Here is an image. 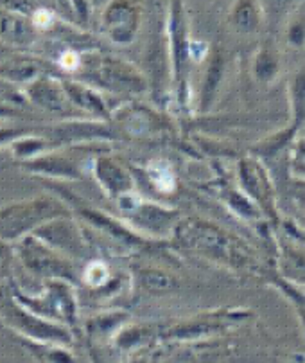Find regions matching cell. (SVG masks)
Instances as JSON below:
<instances>
[{"label":"cell","mask_w":305,"mask_h":363,"mask_svg":"<svg viewBox=\"0 0 305 363\" xmlns=\"http://www.w3.org/2000/svg\"><path fill=\"white\" fill-rule=\"evenodd\" d=\"M119 211L126 216L124 223L144 238H163L173 236L174 227L182 220L178 211L167 209L153 201L140 200L137 194L126 193L117 200Z\"/></svg>","instance_id":"7"},{"label":"cell","mask_w":305,"mask_h":363,"mask_svg":"<svg viewBox=\"0 0 305 363\" xmlns=\"http://www.w3.org/2000/svg\"><path fill=\"white\" fill-rule=\"evenodd\" d=\"M259 2L260 6H263L264 16H266L271 23H277L280 22L287 13L293 11L300 0H259Z\"/></svg>","instance_id":"29"},{"label":"cell","mask_w":305,"mask_h":363,"mask_svg":"<svg viewBox=\"0 0 305 363\" xmlns=\"http://www.w3.org/2000/svg\"><path fill=\"white\" fill-rule=\"evenodd\" d=\"M173 238L176 245L200 255L232 267H244L251 261L250 252L230 234L210 221L200 218H185L174 227Z\"/></svg>","instance_id":"1"},{"label":"cell","mask_w":305,"mask_h":363,"mask_svg":"<svg viewBox=\"0 0 305 363\" xmlns=\"http://www.w3.org/2000/svg\"><path fill=\"white\" fill-rule=\"evenodd\" d=\"M263 20L264 11L259 0H237L230 11V26L243 35L259 31Z\"/></svg>","instance_id":"20"},{"label":"cell","mask_w":305,"mask_h":363,"mask_svg":"<svg viewBox=\"0 0 305 363\" xmlns=\"http://www.w3.org/2000/svg\"><path fill=\"white\" fill-rule=\"evenodd\" d=\"M280 69V58H278L277 50L271 47H263L257 52L255 62H253V70H255V77L259 82H271L278 74Z\"/></svg>","instance_id":"25"},{"label":"cell","mask_w":305,"mask_h":363,"mask_svg":"<svg viewBox=\"0 0 305 363\" xmlns=\"http://www.w3.org/2000/svg\"><path fill=\"white\" fill-rule=\"evenodd\" d=\"M0 322L18 333L23 340H31L35 344H56L67 347L74 340L70 328L47 320L25 308L15 297L9 281L0 282Z\"/></svg>","instance_id":"3"},{"label":"cell","mask_w":305,"mask_h":363,"mask_svg":"<svg viewBox=\"0 0 305 363\" xmlns=\"http://www.w3.org/2000/svg\"><path fill=\"white\" fill-rule=\"evenodd\" d=\"M23 135H25V130H23V128L2 126V128H0V144L15 143V140L22 139Z\"/></svg>","instance_id":"38"},{"label":"cell","mask_w":305,"mask_h":363,"mask_svg":"<svg viewBox=\"0 0 305 363\" xmlns=\"http://www.w3.org/2000/svg\"><path fill=\"white\" fill-rule=\"evenodd\" d=\"M294 166L298 169L305 171V140L297 143V151H294Z\"/></svg>","instance_id":"41"},{"label":"cell","mask_w":305,"mask_h":363,"mask_svg":"<svg viewBox=\"0 0 305 363\" xmlns=\"http://www.w3.org/2000/svg\"><path fill=\"white\" fill-rule=\"evenodd\" d=\"M11 254H13V245L0 238V274L8 268Z\"/></svg>","instance_id":"39"},{"label":"cell","mask_w":305,"mask_h":363,"mask_svg":"<svg viewBox=\"0 0 305 363\" xmlns=\"http://www.w3.org/2000/svg\"><path fill=\"white\" fill-rule=\"evenodd\" d=\"M23 167L40 177L56 178V180H81L83 173L72 159L59 153H47L29 159L23 162Z\"/></svg>","instance_id":"16"},{"label":"cell","mask_w":305,"mask_h":363,"mask_svg":"<svg viewBox=\"0 0 305 363\" xmlns=\"http://www.w3.org/2000/svg\"><path fill=\"white\" fill-rule=\"evenodd\" d=\"M79 70L83 72V79L112 94L130 96V94H142L147 89L146 77L137 67L113 56L96 55L81 58Z\"/></svg>","instance_id":"5"},{"label":"cell","mask_w":305,"mask_h":363,"mask_svg":"<svg viewBox=\"0 0 305 363\" xmlns=\"http://www.w3.org/2000/svg\"><path fill=\"white\" fill-rule=\"evenodd\" d=\"M135 282L149 294H167L178 288V279L167 270L156 267H142L135 270Z\"/></svg>","instance_id":"21"},{"label":"cell","mask_w":305,"mask_h":363,"mask_svg":"<svg viewBox=\"0 0 305 363\" xmlns=\"http://www.w3.org/2000/svg\"><path fill=\"white\" fill-rule=\"evenodd\" d=\"M223 56H221L219 50H214L212 55H210L205 79H203V85H201V110H207L210 106V103H212L214 94H216L221 77H223Z\"/></svg>","instance_id":"22"},{"label":"cell","mask_w":305,"mask_h":363,"mask_svg":"<svg viewBox=\"0 0 305 363\" xmlns=\"http://www.w3.org/2000/svg\"><path fill=\"white\" fill-rule=\"evenodd\" d=\"M23 94L33 105L49 113L69 117L76 110L67 97L62 79H56V77L47 76V74H36L33 79H29Z\"/></svg>","instance_id":"12"},{"label":"cell","mask_w":305,"mask_h":363,"mask_svg":"<svg viewBox=\"0 0 305 363\" xmlns=\"http://www.w3.org/2000/svg\"><path fill=\"white\" fill-rule=\"evenodd\" d=\"M54 4H56V9H58L59 15L65 16V18H69L70 22H76V16H74L70 0H54Z\"/></svg>","instance_id":"40"},{"label":"cell","mask_w":305,"mask_h":363,"mask_svg":"<svg viewBox=\"0 0 305 363\" xmlns=\"http://www.w3.org/2000/svg\"><path fill=\"white\" fill-rule=\"evenodd\" d=\"M0 103L11 106H23L28 103V97L20 90V86L8 77L0 76Z\"/></svg>","instance_id":"31"},{"label":"cell","mask_w":305,"mask_h":363,"mask_svg":"<svg viewBox=\"0 0 305 363\" xmlns=\"http://www.w3.org/2000/svg\"><path fill=\"white\" fill-rule=\"evenodd\" d=\"M147 338V331L142 328H135V325H122L113 336L115 345L120 351H130V349L142 345L144 340Z\"/></svg>","instance_id":"28"},{"label":"cell","mask_w":305,"mask_h":363,"mask_svg":"<svg viewBox=\"0 0 305 363\" xmlns=\"http://www.w3.org/2000/svg\"><path fill=\"white\" fill-rule=\"evenodd\" d=\"M287 42L294 47L305 43V15H298L287 28Z\"/></svg>","instance_id":"35"},{"label":"cell","mask_w":305,"mask_h":363,"mask_svg":"<svg viewBox=\"0 0 305 363\" xmlns=\"http://www.w3.org/2000/svg\"><path fill=\"white\" fill-rule=\"evenodd\" d=\"M56 193L62 200L67 201L72 213L79 214L85 221H88L92 227H96L97 230L105 232L106 236L112 241H117L122 248H128V250H139V248L147 247V238L137 234L133 228H130L124 221L115 220V218L108 216V214L100 213L99 209H93L88 203L81 201L79 198H76V194H72L70 191L62 189V187H56Z\"/></svg>","instance_id":"9"},{"label":"cell","mask_w":305,"mask_h":363,"mask_svg":"<svg viewBox=\"0 0 305 363\" xmlns=\"http://www.w3.org/2000/svg\"><path fill=\"white\" fill-rule=\"evenodd\" d=\"M228 201H230V207H232L237 214H241V216L250 218V220L251 218L259 216V213H257V207L251 203V200L246 196V194L230 191V193H228Z\"/></svg>","instance_id":"32"},{"label":"cell","mask_w":305,"mask_h":363,"mask_svg":"<svg viewBox=\"0 0 305 363\" xmlns=\"http://www.w3.org/2000/svg\"><path fill=\"white\" fill-rule=\"evenodd\" d=\"M11 56H13V49H11V47H8V45H6V43L0 42V62L6 63L9 58H11Z\"/></svg>","instance_id":"42"},{"label":"cell","mask_w":305,"mask_h":363,"mask_svg":"<svg viewBox=\"0 0 305 363\" xmlns=\"http://www.w3.org/2000/svg\"><path fill=\"white\" fill-rule=\"evenodd\" d=\"M103 31L117 45H128L137 38L142 23V9L137 0H110L100 16Z\"/></svg>","instance_id":"11"},{"label":"cell","mask_w":305,"mask_h":363,"mask_svg":"<svg viewBox=\"0 0 305 363\" xmlns=\"http://www.w3.org/2000/svg\"><path fill=\"white\" fill-rule=\"evenodd\" d=\"M11 146L16 157L22 160L35 159L45 151V143L38 137H22V139L11 143Z\"/></svg>","instance_id":"30"},{"label":"cell","mask_w":305,"mask_h":363,"mask_svg":"<svg viewBox=\"0 0 305 363\" xmlns=\"http://www.w3.org/2000/svg\"><path fill=\"white\" fill-rule=\"evenodd\" d=\"M36 0H0V9L9 13H18L23 16H31L38 9Z\"/></svg>","instance_id":"33"},{"label":"cell","mask_w":305,"mask_h":363,"mask_svg":"<svg viewBox=\"0 0 305 363\" xmlns=\"http://www.w3.org/2000/svg\"><path fill=\"white\" fill-rule=\"evenodd\" d=\"M239 178L246 196L253 198L257 205L273 214V187L263 166L251 159L243 160L239 166Z\"/></svg>","instance_id":"14"},{"label":"cell","mask_w":305,"mask_h":363,"mask_svg":"<svg viewBox=\"0 0 305 363\" xmlns=\"http://www.w3.org/2000/svg\"><path fill=\"white\" fill-rule=\"evenodd\" d=\"M81 281L92 290H100V288L110 286L113 279L108 264L99 261V259H93L85 267V272L81 274Z\"/></svg>","instance_id":"26"},{"label":"cell","mask_w":305,"mask_h":363,"mask_svg":"<svg viewBox=\"0 0 305 363\" xmlns=\"http://www.w3.org/2000/svg\"><path fill=\"white\" fill-rule=\"evenodd\" d=\"M100 2H103V0H92V4H93V6H99Z\"/></svg>","instance_id":"45"},{"label":"cell","mask_w":305,"mask_h":363,"mask_svg":"<svg viewBox=\"0 0 305 363\" xmlns=\"http://www.w3.org/2000/svg\"><path fill=\"white\" fill-rule=\"evenodd\" d=\"M62 85L74 108L90 113L97 119H110V110L99 90L76 79H62Z\"/></svg>","instance_id":"17"},{"label":"cell","mask_w":305,"mask_h":363,"mask_svg":"<svg viewBox=\"0 0 305 363\" xmlns=\"http://www.w3.org/2000/svg\"><path fill=\"white\" fill-rule=\"evenodd\" d=\"M9 284H11L15 297L25 308L31 309L33 313L40 315V317L47 318V320L58 322V324L67 325V328L76 324V318H78V298H76L74 284L62 281L47 282L45 290L40 295L25 294L13 281H9Z\"/></svg>","instance_id":"8"},{"label":"cell","mask_w":305,"mask_h":363,"mask_svg":"<svg viewBox=\"0 0 305 363\" xmlns=\"http://www.w3.org/2000/svg\"><path fill=\"white\" fill-rule=\"evenodd\" d=\"M291 105H293V123H291L289 130L286 133L278 137L277 140L270 144V151H277L278 147H282L284 144L294 139L297 132L304 126L305 123V65L298 70L291 79Z\"/></svg>","instance_id":"19"},{"label":"cell","mask_w":305,"mask_h":363,"mask_svg":"<svg viewBox=\"0 0 305 363\" xmlns=\"http://www.w3.org/2000/svg\"><path fill=\"white\" fill-rule=\"evenodd\" d=\"M93 174L99 186L113 200H119L126 193L133 191V178L128 169H124L112 157H99L93 164Z\"/></svg>","instance_id":"15"},{"label":"cell","mask_w":305,"mask_h":363,"mask_svg":"<svg viewBox=\"0 0 305 363\" xmlns=\"http://www.w3.org/2000/svg\"><path fill=\"white\" fill-rule=\"evenodd\" d=\"M81 58L76 50H65L62 56H59V65H62L63 70L67 72H78L79 65H81Z\"/></svg>","instance_id":"37"},{"label":"cell","mask_w":305,"mask_h":363,"mask_svg":"<svg viewBox=\"0 0 305 363\" xmlns=\"http://www.w3.org/2000/svg\"><path fill=\"white\" fill-rule=\"evenodd\" d=\"M13 252L22 263V267L42 281H62L74 284V286L81 282V274L78 272L72 259L50 248L49 245H45L33 234L16 241L13 245Z\"/></svg>","instance_id":"4"},{"label":"cell","mask_w":305,"mask_h":363,"mask_svg":"<svg viewBox=\"0 0 305 363\" xmlns=\"http://www.w3.org/2000/svg\"><path fill=\"white\" fill-rule=\"evenodd\" d=\"M128 320V315L122 311H112V313L99 315V317L92 318L88 325V331L92 335H110V333H117L124 325V322Z\"/></svg>","instance_id":"27"},{"label":"cell","mask_w":305,"mask_h":363,"mask_svg":"<svg viewBox=\"0 0 305 363\" xmlns=\"http://www.w3.org/2000/svg\"><path fill=\"white\" fill-rule=\"evenodd\" d=\"M135 363H142V362H135Z\"/></svg>","instance_id":"46"},{"label":"cell","mask_w":305,"mask_h":363,"mask_svg":"<svg viewBox=\"0 0 305 363\" xmlns=\"http://www.w3.org/2000/svg\"><path fill=\"white\" fill-rule=\"evenodd\" d=\"M167 49H169L171 74L180 105L187 103V79L192 62V40L189 36L183 0H171L167 16Z\"/></svg>","instance_id":"6"},{"label":"cell","mask_w":305,"mask_h":363,"mask_svg":"<svg viewBox=\"0 0 305 363\" xmlns=\"http://www.w3.org/2000/svg\"><path fill=\"white\" fill-rule=\"evenodd\" d=\"M31 22L36 31H49L56 26V13L49 8H38L31 15Z\"/></svg>","instance_id":"34"},{"label":"cell","mask_w":305,"mask_h":363,"mask_svg":"<svg viewBox=\"0 0 305 363\" xmlns=\"http://www.w3.org/2000/svg\"><path fill=\"white\" fill-rule=\"evenodd\" d=\"M70 6H72L74 16H76V23L86 26L90 22V16H92V0H70Z\"/></svg>","instance_id":"36"},{"label":"cell","mask_w":305,"mask_h":363,"mask_svg":"<svg viewBox=\"0 0 305 363\" xmlns=\"http://www.w3.org/2000/svg\"><path fill=\"white\" fill-rule=\"evenodd\" d=\"M63 139H100L110 137L112 130L105 123H67L59 128Z\"/></svg>","instance_id":"23"},{"label":"cell","mask_w":305,"mask_h":363,"mask_svg":"<svg viewBox=\"0 0 305 363\" xmlns=\"http://www.w3.org/2000/svg\"><path fill=\"white\" fill-rule=\"evenodd\" d=\"M291 363H305V356H301V354L294 356V358L291 359Z\"/></svg>","instance_id":"43"},{"label":"cell","mask_w":305,"mask_h":363,"mask_svg":"<svg viewBox=\"0 0 305 363\" xmlns=\"http://www.w3.org/2000/svg\"><path fill=\"white\" fill-rule=\"evenodd\" d=\"M36 29L31 16L9 13L0 9V42L8 47H29L36 42Z\"/></svg>","instance_id":"18"},{"label":"cell","mask_w":305,"mask_h":363,"mask_svg":"<svg viewBox=\"0 0 305 363\" xmlns=\"http://www.w3.org/2000/svg\"><path fill=\"white\" fill-rule=\"evenodd\" d=\"M232 320L224 318L223 315H212V317L196 318V320L183 322V324H176L166 333L167 340L176 342H196V340H207L212 336L221 335L226 329L232 328Z\"/></svg>","instance_id":"13"},{"label":"cell","mask_w":305,"mask_h":363,"mask_svg":"<svg viewBox=\"0 0 305 363\" xmlns=\"http://www.w3.org/2000/svg\"><path fill=\"white\" fill-rule=\"evenodd\" d=\"M92 363H103L99 358H97V354L93 351H92Z\"/></svg>","instance_id":"44"},{"label":"cell","mask_w":305,"mask_h":363,"mask_svg":"<svg viewBox=\"0 0 305 363\" xmlns=\"http://www.w3.org/2000/svg\"><path fill=\"white\" fill-rule=\"evenodd\" d=\"M280 270L289 281L305 284V252L286 248L280 255Z\"/></svg>","instance_id":"24"},{"label":"cell","mask_w":305,"mask_h":363,"mask_svg":"<svg viewBox=\"0 0 305 363\" xmlns=\"http://www.w3.org/2000/svg\"><path fill=\"white\" fill-rule=\"evenodd\" d=\"M33 236H36L50 248H54L72 261L85 259L90 252L85 232L72 220V216H62L47 221L45 225L33 232Z\"/></svg>","instance_id":"10"},{"label":"cell","mask_w":305,"mask_h":363,"mask_svg":"<svg viewBox=\"0 0 305 363\" xmlns=\"http://www.w3.org/2000/svg\"><path fill=\"white\" fill-rule=\"evenodd\" d=\"M62 216H72V209L65 200L52 194H38L25 200L11 201L0 207V238L15 245L47 221Z\"/></svg>","instance_id":"2"}]
</instances>
